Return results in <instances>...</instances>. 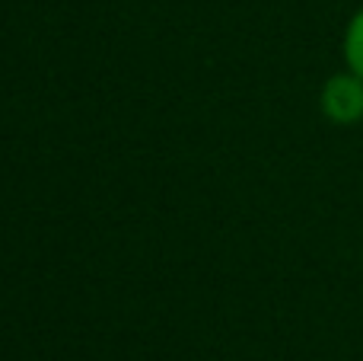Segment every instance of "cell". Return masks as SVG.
Returning a JSON list of instances; mask_svg holds the SVG:
<instances>
[{
	"label": "cell",
	"instance_id": "cell-1",
	"mask_svg": "<svg viewBox=\"0 0 363 361\" xmlns=\"http://www.w3.org/2000/svg\"><path fill=\"white\" fill-rule=\"evenodd\" d=\"M322 106L335 122H357L363 115V83L357 77H335L322 93Z\"/></svg>",
	"mask_w": 363,
	"mask_h": 361
},
{
	"label": "cell",
	"instance_id": "cell-2",
	"mask_svg": "<svg viewBox=\"0 0 363 361\" xmlns=\"http://www.w3.org/2000/svg\"><path fill=\"white\" fill-rule=\"evenodd\" d=\"M347 61L357 70V77H363V13L351 23V32H347Z\"/></svg>",
	"mask_w": 363,
	"mask_h": 361
}]
</instances>
